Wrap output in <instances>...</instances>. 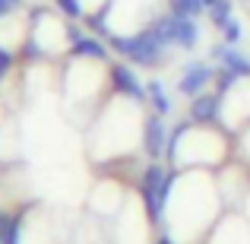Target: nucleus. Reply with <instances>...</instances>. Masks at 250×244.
I'll list each match as a JSON object with an SVG mask.
<instances>
[{
	"label": "nucleus",
	"instance_id": "nucleus-1",
	"mask_svg": "<svg viewBox=\"0 0 250 244\" xmlns=\"http://www.w3.org/2000/svg\"><path fill=\"white\" fill-rule=\"evenodd\" d=\"M168 190H171V175L162 165H149L146 175H143V203H146V213L152 222L162 219V209L168 203Z\"/></svg>",
	"mask_w": 250,
	"mask_h": 244
},
{
	"label": "nucleus",
	"instance_id": "nucleus-2",
	"mask_svg": "<svg viewBox=\"0 0 250 244\" xmlns=\"http://www.w3.org/2000/svg\"><path fill=\"white\" fill-rule=\"evenodd\" d=\"M162 51H165V42H162L159 32H155L152 25H149L146 32L133 35V54H130V61L143 64V67H152V64L162 57Z\"/></svg>",
	"mask_w": 250,
	"mask_h": 244
},
{
	"label": "nucleus",
	"instance_id": "nucleus-3",
	"mask_svg": "<svg viewBox=\"0 0 250 244\" xmlns=\"http://www.w3.org/2000/svg\"><path fill=\"white\" fill-rule=\"evenodd\" d=\"M143 146H146L149 159H162V153L168 149V127L162 121V114H149L143 124Z\"/></svg>",
	"mask_w": 250,
	"mask_h": 244
},
{
	"label": "nucleus",
	"instance_id": "nucleus-4",
	"mask_svg": "<svg viewBox=\"0 0 250 244\" xmlns=\"http://www.w3.org/2000/svg\"><path fill=\"white\" fill-rule=\"evenodd\" d=\"M215 76V70L209 67V64H187V70H184V76L177 80V92L181 95H190L196 98L203 89H206V83Z\"/></svg>",
	"mask_w": 250,
	"mask_h": 244
},
{
	"label": "nucleus",
	"instance_id": "nucleus-5",
	"mask_svg": "<svg viewBox=\"0 0 250 244\" xmlns=\"http://www.w3.org/2000/svg\"><path fill=\"white\" fill-rule=\"evenodd\" d=\"M111 86H114L121 95L133 98L136 105L146 98V89L140 86V80H136V73L127 67V64H111Z\"/></svg>",
	"mask_w": 250,
	"mask_h": 244
},
{
	"label": "nucleus",
	"instance_id": "nucleus-6",
	"mask_svg": "<svg viewBox=\"0 0 250 244\" xmlns=\"http://www.w3.org/2000/svg\"><path fill=\"white\" fill-rule=\"evenodd\" d=\"M219 105H222V95H209V92H200V95L190 102V121H196V124H209V121H215V114H219Z\"/></svg>",
	"mask_w": 250,
	"mask_h": 244
},
{
	"label": "nucleus",
	"instance_id": "nucleus-7",
	"mask_svg": "<svg viewBox=\"0 0 250 244\" xmlns=\"http://www.w3.org/2000/svg\"><path fill=\"white\" fill-rule=\"evenodd\" d=\"M212 54L219 57L222 67L231 70V73L238 76V80H241V76H250V61H247L244 54H238V51H234V44H228V42H225V44H219V48H215Z\"/></svg>",
	"mask_w": 250,
	"mask_h": 244
},
{
	"label": "nucleus",
	"instance_id": "nucleus-8",
	"mask_svg": "<svg viewBox=\"0 0 250 244\" xmlns=\"http://www.w3.org/2000/svg\"><path fill=\"white\" fill-rule=\"evenodd\" d=\"M196 42H200V29H196L193 16H177L174 13V44L190 51V48H196Z\"/></svg>",
	"mask_w": 250,
	"mask_h": 244
},
{
	"label": "nucleus",
	"instance_id": "nucleus-9",
	"mask_svg": "<svg viewBox=\"0 0 250 244\" xmlns=\"http://www.w3.org/2000/svg\"><path fill=\"white\" fill-rule=\"evenodd\" d=\"M73 54L76 57H92V61H104V54H108V51H104V44L98 42L95 35H83L80 42L73 44Z\"/></svg>",
	"mask_w": 250,
	"mask_h": 244
},
{
	"label": "nucleus",
	"instance_id": "nucleus-10",
	"mask_svg": "<svg viewBox=\"0 0 250 244\" xmlns=\"http://www.w3.org/2000/svg\"><path fill=\"white\" fill-rule=\"evenodd\" d=\"M146 95H149V102H152L155 114H162V117H165L168 111H171V98L165 95V86H162L159 80H152V83L146 86Z\"/></svg>",
	"mask_w": 250,
	"mask_h": 244
},
{
	"label": "nucleus",
	"instance_id": "nucleus-11",
	"mask_svg": "<svg viewBox=\"0 0 250 244\" xmlns=\"http://www.w3.org/2000/svg\"><path fill=\"white\" fill-rule=\"evenodd\" d=\"M171 13H177V16H200L203 10H206V3L203 0H168Z\"/></svg>",
	"mask_w": 250,
	"mask_h": 244
},
{
	"label": "nucleus",
	"instance_id": "nucleus-12",
	"mask_svg": "<svg viewBox=\"0 0 250 244\" xmlns=\"http://www.w3.org/2000/svg\"><path fill=\"white\" fill-rule=\"evenodd\" d=\"M0 244H19V219L0 216Z\"/></svg>",
	"mask_w": 250,
	"mask_h": 244
},
{
	"label": "nucleus",
	"instance_id": "nucleus-13",
	"mask_svg": "<svg viewBox=\"0 0 250 244\" xmlns=\"http://www.w3.org/2000/svg\"><path fill=\"white\" fill-rule=\"evenodd\" d=\"M209 19H212V25L225 29V22L231 19V3H228V0H219L215 6H209Z\"/></svg>",
	"mask_w": 250,
	"mask_h": 244
},
{
	"label": "nucleus",
	"instance_id": "nucleus-14",
	"mask_svg": "<svg viewBox=\"0 0 250 244\" xmlns=\"http://www.w3.org/2000/svg\"><path fill=\"white\" fill-rule=\"evenodd\" d=\"M108 42H111V48H114L117 54H124V57H130V54H133V38H124V35H108Z\"/></svg>",
	"mask_w": 250,
	"mask_h": 244
},
{
	"label": "nucleus",
	"instance_id": "nucleus-15",
	"mask_svg": "<svg viewBox=\"0 0 250 244\" xmlns=\"http://www.w3.org/2000/svg\"><path fill=\"white\" fill-rule=\"evenodd\" d=\"M54 3H57V10H61L63 16H70V19H80V16H83L80 0H54Z\"/></svg>",
	"mask_w": 250,
	"mask_h": 244
},
{
	"label": "nucleus",
	"instance_id": "nucleus-16",
	"mask_svg": "<svg viewBox=\"0 0 250 244\" xmlns=\"http://www.w3.org/2000/svg\"><path fill=\"white\" fill-rule=\"evenodd\" d=\"M222 32H225V42L228 44H234V42H238V38H241V25H238V19H228V22H225V29H222Z\"/></svg>",
	"mask_w": 250,
	"mask_h": 244
},
{
	"label": "nucleus",
	"instance_id": "nucleus-17",
	"mask_svg": "<svg viewBox=\"0 0 250 244\" xmlns=\"http://www.w3.org/2000/svg\"><path fill=\"white\" fill-rule=\"evenodd\" d=\"M102 19H104V13H95V16H89L85 22H89L95 32H108V29H104V22H102Z\"/></svg>",
	"mask_w": 250,
	"mask_h": 244
},
{
	"label": "nucleus",
	"instance_id": "nucleus-18",
	"mask_svg": "<svg viewBox=\"0 0 250 244\" xmlns=\"http://www.w3.org/2000/svg\"><path fill=\"white\" fill-rule=\"evenodd\" d=\"M10 64H13V54H10V51H3V48H0V76H3L6 70H10Z\"/></svg>",
	"mask_w": 250,
	"mask_h": 244
},
{
	"label": "nucleus",
	"instance_id": "nucleus-19",
	"mask_svg": "<svg viewBox=\"0 0 250 244\" xmlns=\"http://www.w3.org/2000/svg\"><path fill=\"white\" fill-rule=\"evenodd\" d=\"M22 51H25V57H42V54H44V51L38 48V42H25Z\"/></svg>",
	"mask_w": 250,
	"mask_h": 244
},
{
	"label": "nucleus",
	"instance_id": "nucleus-20",
	"mask_svg": "<svg viewBox=\"0 0 250 244\" xmlns=\"http://www.w3.org/2000/svg\"><path fill=\"white\" fill-rule=\"evenodd\" d=\"M80 38H83V35H80V29H76V25H67V42H70V44H76Z\"/></svg>",
	"mask_w": 250,
	"mask_h": 244
},
{
	"label": "nucleus",
	"instance_id": "nucleus-21",
	"mask_svg": "<svg viewBox=\"0 0 250 244\" xmlns=\"http://www.w3.org/2000/svg\"><path fill=\"white\" fill-rule=\"evenodd\" d=\"M13 6H19V0H0V13L13 10Z\"/></svg>",
	"mask_w": 250,
	"mask_h": 244
},
{
	"label": "nucleus",
	"instance_id": "nucleus-22",
	"mask_svg": "<svg viewBox=\"0 0 250 244\" xmlns=\"http://www.w3.org/2000/svg\"><path fill=\"white\" fill-rule=\"evenodd\" d=\"M155 244H174V241H171V238H168V235H162V238H159V241H155Z\"/></svg>",
	"mask_w": 250,
	"mask_h": 244
},
{
	"label": "nucleus",
	"instance_id": "nucleus-23",
	"mask_svg": "<svg viewBox=\"0 0 250 244\" xmlns=\"http://www.w3.org/2000/svg\"><path fill=\"white\" fill-rule=\"evenodd\" d=\"M203 3H206V10H209V6H215V3H219V0H203Z\"/></svg>",
	"mask_w": 250,
	"mask_h": 244
}]
</instances>
